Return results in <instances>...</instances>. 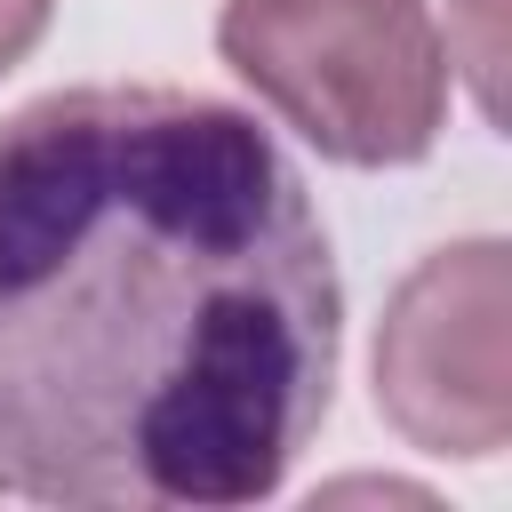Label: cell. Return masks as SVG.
Returning a JSON list of instances; mask_svg holds the SVG:
<instances>
[{
  "instance_id": "6da1fadb",
  "label": "cell",
  "mask_w": 512,
  "mask_h": 512,
  "mask_svg": "<svg viewBox=\"0 0 512 512\" xmlns=\"http://www.w3.org/2000/svg\"><path fill=\"white\" fill-rule=\"evenodd\" d=\"M336 352L328 224L256 112L104 80L0 120V496L264 504Z\"/></svg>"
},
{
  "instance_id": "7a4b0ae2",
  "label": "cell",
  "mask_w": 512,
  "mask_h": 512,
  "mask_svg": "<svg viewBox=\"0 0 512 512\" xmlns=\"http://www.w3.org/2000/svg\"><path fill=\"white\" fill-rule=\"evenodd\" d=\"M216 56L336 168H408L448 120V40L424 0H224Z\"/></svg>"
},
{
  "instance_id": "3957f363",
  "label": "cell",
  "mask_w": 512,
  "mask_h": 512,
  "mask_svg": "<svg viewBox=\"0 0 512 512\" xmlns=\"http://www.w3.org/2000/svg\"><path fill=\"white\" fill-rule=\"evenodd\" d=\"M512 256L504 240L432 248L376 320V408L384 424L456 464H488L512 440Z\"/></svg>"
},
{
  "instance_id": "277c9868",
  "label": "cell",
  "mask_w": 512,
  "mask_h": 512,
  "mask_svg": "<svg viewBox=\"0 0 512 512\" xmlns=\"http://www.w3.org/2000/svg\"><path fill=\"white\" fill-rule=\"evenodd\" d=\"M48 16H56V0H0V72H16L40 48Z\"/></svg>"
}]
</instances>
